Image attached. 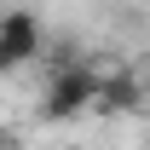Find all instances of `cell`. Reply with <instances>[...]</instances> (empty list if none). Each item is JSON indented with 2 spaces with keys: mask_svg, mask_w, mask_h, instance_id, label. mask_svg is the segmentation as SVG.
Segmentation results:
<instances>
[{
  "mask_svg": "<svg viewBox=\"0 0 150 150\" xmlns=\"http://www.w3.org/2000/svg\"><path fill=\"white\" fill-rule=\"evenodd\" d=\"M98 104L93 110L104 115H139L144 110V81H139V69H127V64H98Z\"/></svg>",
  "mask_w": 150,
  "mask_h": 150,
  "instance_id": "7a4b0ae2",
  "label": "cell"
},
{
  "mask_svg": "<svg viewBox=\"0 0 150 150\" xmlns=\"http://www.w3.org/2000/svg\"><path fill=\"white\" fill-rule=\"evenodd\" d=\"M98 64H52L46 69V87H40V121H75V115H87L98 104Z\"/></svg>",
  "mask_w": 150,
  "mask_h": 150,
  "instance_id": "6da1fadb",
  "label": "cell"
},
{
  "mask_svg": "<svg viewBox=\"0 0 150 150\" xmlns=\"http://www.w3.org/2000/svg\"><path fill=\"white\" fill-rule=\"evenodd\" d=\"M0 75H18V64L6 58V46H0Z\"/></svg>",
  "mask_w": 150,
  "mask_h": 150,
  "instance_id": "277c9868",
  "label": "cell"
},
{
  "mask_svg": "<svg viewBox=\"0 0 150 150\" xmlns=\"http://www.w3.org/2000/svg\"><path fill=\"white\" fill-rule=\"evenodd\" d=\"M0 150H29V144H18V139H0Z\"/></svg>",
  "mask_w": 150,
  "mask_h": 150,
  "instance_id": "5b68a950",
  "label": "cell"
},
{
  "mask_svg": "<svg viewBox=\"0 0 150 150\" xmlns=\"http://www.w3.org/2000/svg\"><path fill=\"white\" fill-rule=\"evenodd\" d=\"M0 46H6V58L12 64H35L40 46H46V29H40V18L29 12V6H12V12H0Z\"/></svg>",
  "mask_w": 150,
  "mask_h": 150,
  "instance_id": "3957f363",
  "label": "cell"
}]
</instances>
